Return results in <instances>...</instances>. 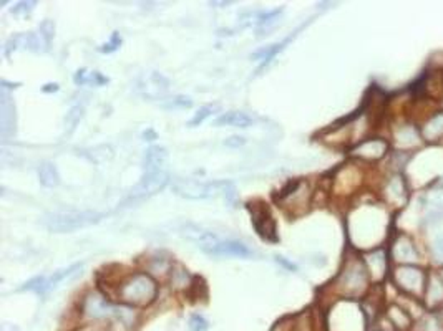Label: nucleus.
<instances>
[{
  "label": "nucleus",
  "mask_w": 443,
  "mask_h": 331,
  "mask_svg": "<svg viewBox=\"0 0 443 331\" xmlns=\"http://www.w3.org/2000/svg\"><path fill=\"white\" fill-rule=\"evenodd\" d=\"M173 191L174 194L181 195V197L185 199H193V201H198V199L218 197V195H225L226 199H233L236 194L234 186L231 182H226V181L203 182V181H196V179H176V181L173 182Z\"/></svg>",
  "instance_id": "f257e3e1"
},
{
  "label": "nucleus",
  "mask_w": 443,
  "mask_h": 331,
  "mask_svg": "<svg viewBox=\"0 0 443 331\" xmlns=\"http://www.w3.org/2000/svg\"><path fill=\"white\" fill-rule=\"evenodd\" d=\"M156 281L146 273H135L118 288V298L128 306H146L156 298Z\"/></svg>",
  "instance_id": "f03ea898"
},
{
  "label": "nucleus",
  "mask_w": 443,
  "mask_h": 331,
  "mask_svg": "<svg viewBox=\"0 0 443 331\" xmlns=\"http://www.w3.org/2000/svg\"><path fill=\"white\" fill-rule=\"evenodd\" d=\"M105 215L93 211H68V212H54L45 217V226L48 231L56 234L79 231V228L99 224Z\"/></svg>",
  "instance_id": "7ed1b4c3"
},
{
  "label": "nucleus",
  "mask_w": 443,
  "mask_h": 331,
  "mask_svg": "<svg viewBox=\"0 0 443 331\" xmlns=\"http://www.w3.org/2000/svg\"><path fill=\"white\" fill-rule=\"evenodd\" d=\"M83 312L90 318H118L123 323H130L133 317L130 308L108 303L107 298L99 295V293H90L85 298Z\"/></svg>",
  "instance_id": "20e7f679"
},
{
  "label": "nucleus",
  "mask_w": 443,
  "mask_h": 331,
  "mask_svg": "<svg viewBox=\"0 0 443 331\" xmlns=\"http://www.w3.org/2000/svg\"><path fill=\"white\" fill-rule=\"evenodd\" d=\"M83 264H75L72 267L63 268V270L54 272L52 275H40L35 277V279L28 280L25 285H23L22 290H30V292L39 293V295H45V293L52 292V290L59 287V284H62L65 280L75 279L76 275L82 273Z\"/></svg>",
  "instance_id": "39448f33"
},
{
  "label": "nucleus",
  "mask_w": 443,
  "mask_h": 331,
  "mask_svg": "<svg viewBox=\"0 0 443 331\" xmlns=\"http://www.w3.org/2000/svg\"><path fill=\"white\" fill-rule=\"evenodd\" d=\"M169 175L166 171H160V173H152V174H143L141 181L133 187V191L130 192L128 199L125 201V206L128 204H136L145 201V199L152 197V195L158 194L163 187L168 184Z\"/></svg>",
  "instance_id": "423d86ee"
},
{
  "label": "nucleus",
  "mask_w": 443,
  "mask_h": 331,
  "mask_svg": "<svg viewBox=\"0 0 443 331\" xmlns=\"http://www.w3.org/2000/svg\"><path fill=\"white\" fill-rule=\"evenodd\" d=\"M251 215H253V224L258 231V234L264 237L266 240H278V235H276V222L274 219L271 217L269 211L264 204H249Z\"/></svg>",
  "instance_id": "0eeeda50"
},
{
  "label": "nucleus",
  "mask_w": 443,
  "mask_h": 331,
  "mask_svg": "<svg viewBox=\"0 0 443 331\" xmlns=\"http://www.w3.org/2000/svg\"><path fill=\"white\" fill-rule=\"evenodd\" d=\"M203 252L213 257H243V259L254 255V252L246 244L239 242V240H219L216 245Z\"/></svg>",
  "instance_id": "6e6552de"
},
{
  "label": "nucleus",
  "mask_w": 443,
  "mask_h": 331,
  "mask_svg": "<svg viewBox=\"0 0 443 331\" xmlns=\"http://www.w3.org/2000/svg\"><path fill=\"white\" fill-rule=\"evenodd\" d=\"M181 235L185 239H188L189 242L198 244V247H201V250H206V248L213 247V245L219 242V239L213 232L205 231V228L196 226V224H185L181 227Z\"/></svg>",
  "instance_id": "1a4fd4ad"
},
{
  "label": "nucleus",
  "mask_w": 443,
  "mask_h": 331,
  "mask_svg": "<svg viewBox=\"0 0 443 331\" xmlns=\"http://www.w3.org/2000/svg\"><path fill=\"white\" fill-rule=\"evenodd\" d=\"M0 121H2V136L10 138L15 134V106L10 101L6 89L2 88V101H0Z\"/></svg>",
  "instance_id": "9d476101"
},
{
  "label": "nucleus",
  "mask_w": 443,
  "mask_h": 331,
  "mask_svg": "<svg viewBox=\"0 0 443 331\" xmlns=\"http://www.w3.org/2000/svg\"><path fill=\"white\" fill-rule=\"evenodd\" d=\"M166 161H168V153L161 146H152L145 153L143 158V174L160 173V171H166Z\"/></svg>",
  "instance_id": "9b49d317"
},
{
  "label": "nucleus",
  "mask_w": 443,
  "mask_h": 331,
  "mask_svg": "<svg viewBox=\"0 0 443 331\" xmlns=\"http://www.w3.org/2000/svg\"><path fill=\"white\" fill-rule=\"evenodd\" d=\"M253 118L249 114L243 111H229L221 114L216 121H214V126H234V128H247V126L253 125Z\"/></svg>",
  "instance_id": "f8f14e48"
},
{
  "label": "nucleus",
  "mask_w": 443,
  "mask_h": 331,
  "mask_svg": "<svg viewBox=\"0 0 443 331\" xmlns=\"http://www.w3.org/2000/svg\"><path fill=\"white\" fill-rule=\"evenodd\" d=\"M39 179L40 184L45 187H56L60 184V175L59 171L54 162H42L39 167Z\"/></svg>",
  "instance_id": "ddd939ff"
},
{
  "label": "nucleus",
  "mask_w": 443,
  "mask_h": 331,
  "mask_svg": "<svg viewBox=\"0 0 443 331\" xmlns=\"http://www.w3.org/2000/svg\"><path fill=\"white\" fill-rule=\"evenodd\" d=\"M296 34H292L291 36H287L286 40H284V42H280V43H276V45H271V47H267V48H264V50H259V52H256L254 55H253V58H261L264 60L267 63V61H271L272 58H274L276 55H278V53L282 50L284 47H286L287 43L291 42L292 39H294Z\"/></svg>",
  "instance_id": "4468645a"
},
{
  "label": "nucleus",
  "mask_w": 443,
  "mask_h": 331,
  "mask_svg": "<svg viewBox=\"0 0 443 331\" xmlns=\"http://www.w3.org/2000/svg\"><path fill=\"white\" fill-rule=\"evenodd\" d=\"M216 111H219V106L218 105H208V106H203L201 109L196 113V116L193 118V120L189 121V126L191 128H194V126H199L203 121L208 120L211 114H214Z\"/></svg>",
  "instance_id": "2eb2a0df"
},
{
  "label": "nucleus",
  "mask_w": 443,
  "mask_h": 331,
  "mask_svg": "<svg viewBox=\"0 0 443 331\" xmlns=\"http://www.w3.org/2000/svg\"><path fill=\"white\" fill-rule=\"evenodd\" d=\"M291 331H312V320L309 313H300L292 320Z\"/></svg>",
  "instance_id": "dca6fc26"
},
{
  "label": "nucleus",
  "mask_w": 443,
  "mask_h": 331,
  "mask_svg": "<svg viewBox=\"0 0 443 331\" xmlns=\"http://www.w3.org/2000/svg\"><path fill=\"white\" fill-rule=\"evenodd\" d=\"M172 284L174 288H185L189 285V273L185 270L183 267H178V270L173 272L172 275Z\"/></svg>",
  "instance_id": "f3484780"
},
{
  "label": "nucleus",
  "mask_w": 443,
  "mask_h": 331,
  "mask_svg": "<svg viewBox=\"0 0 443 331\" xmlns=\"http://www.w3.org/2000/svg\"><path fill=\"white\" fill-rule=\"evenodd\" d=\"M208 321L201 314H193L189 320V331H206L208 330Z\"/></svg>",
  "instance_id": "a211bd4d"
},
{
  "label": "nucleus",
  "mask_w": 443,
  "mask_h": 331,
  "mask_svg": "<svg viewBox=\"0 0 443 331\" xmlns=\"http://www.w3.org/2000/svg\"><path fill=\"white\" fill-rule=\"evenodd\" d=\"M82 114H83V109L80 108V106H75V108L67 114V125L68 128H70V131L75 129V126L79 125L80 120H82Z\"/></svg>",
  "instance_id": "6ab92c4d"
},
{
  "label": "nucleus",
  "mask_w": 443,
  "mask_h": 331,
  "mask_svg": "<svg viewBox=\"0 0 443 331\" xmlns=\"http://www.w3.org/2000/svg\"><path fill=\"white\" fill-rule=\"evenodd\" d=\"M120 45H121V39H120V35L116 34H113L112 35V40H110L108 43H105L103 47L100 48V52H105V53H112V52H115L118 50V48H120Z\"/></svg>",
  "instance_id": "aec40b11"
},
{
  "label": "nucleus",
  "mask_w": 443,
  "mask_h": 331,
  "mask_svg": "<svg viewBox=\"0 0 443 331\" xmlns=\"http://www.w3.org/2000/svg\"><path fill=\"white\" fill-rule=\"evenodd\" d=\"M191 105H193V103H191L189 98L176 96V98H173L172 101H169V105L166 106V108H189Z\"/></svg>",
  "instance_id": "412c9836"
},
{
  "label": "nucleus",
  "mask_w": 443,
  "mask_h": 331,
  "mask_svg": "<svg viewBox=\"0 0 443 331\" xmlns=\"http://www.w3.org/2000/svg\"><path fill=\"white\" fill-rule=\"evenodd\" d=\"M225 145L227 146V148H239V146L246 145V140L241 136H231L229 140L225 141Z\"/></svg>",
  "instance_id": "4be33fe9"
},
{
  "label": "nucleus",
  "mask_w": 443,
  "mask_h": 331,
  "mask_svg": "<svg viewBox=\"0 0 443 331\" xmlns=\"http://www.w3.org/2000/svg\"><path fill=\"white\" fill-rule=\"evenodd\" d=\"M75 83L76 85L88 83V73H87V70H80L79 73H76V75H75Z\"/></svg>",
  "instance_id": "5701e85b"
},
{
  "label": "nucleus",
  "mask_w": 443,
  "mask_h": 331,
  "mask_svg": "<svg viewBox=\"0 0 443 331\" xmlns=\"http://www.w3.org/2000/svg\"><path fill=\"white\" fill-rule=\"evenodd\" d=\"M32 6H35V3L34 2H22V3H19V6L17 7H15V9H14V14H20V12H30L32 10Z\"/></svg>",
  "instance_id": "b1692460"
},
{
  "label": "nucleus",
  "mask_w": 443,
  "mask_h": 331,
  "mask_svg": "<svg viewBox=\"0 0 443 331\" xmlns=\"http://www.w3.org/2000/svg\"><path fill=\"white\" fill-rule=\"evenodd\" d=\"M47 87H50V88H43V92H52V89H54V92H56V89H59V85H47Z\"/></svg>",
  "instance_id": "393cba45"
}]
</instances>
